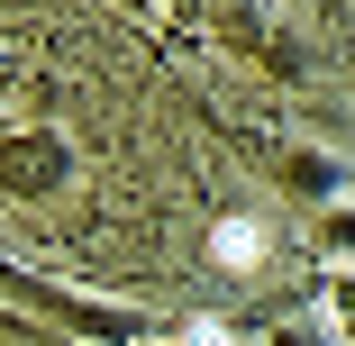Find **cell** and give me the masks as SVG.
Here are the masks:
<instances>
[{"instance_id":"1","label":"cell","mask_w":355,"mask_h":346,"mask_svg":"<svg viewBox=\"0 0 355 346\" xmlns=\"http://www.w3.org/2000/svg\"><path fill=\"white\" fill-rule=\"evenodd\" d=\"M219 255H228V264H255V255H264V228H255V219H228V228H219Z\"/></svg>"},{"instance_id":"2","label":"cell","mask_w":355,"mask_h":346,"mask_svg":"<svg viewBox=\"0 0 355 346\" xmlns=\"http://www.w3.org/2000/svg\"><path fill=\"white\" fill-rule=\"evenodd\" d=\"M191 346H228V328H219V319H200V328H191Z\"/></svg>"}]
</instances>
